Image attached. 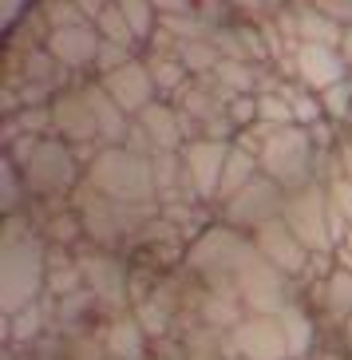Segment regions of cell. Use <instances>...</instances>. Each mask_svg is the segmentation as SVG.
I'll use <instances>...</instances> for the list:
<instances>
[{
  "instance_id": "cell-21",
  "label": "cell",
  "mask_w": 352,
  "mask_h": 360,
  "mask_svg": "<svg viewBox=\"0 0 352 360\" xmlns=\"http://www.w3.org/2000/svg\"><path fill=\"white\" fill-rule=\"evenodd\" d=\"M75 289H84V274L75 262V250H52L48 245V281H44V297H67Z\"/></svg>"
},
{
  "instance_id": "cell-29",
  "label": "cell",
  "mask_w": 352,
  "mask_h": 360,
  "mask_svg": "<svg viewBox=\"0 0 352 360\" xmlns=\"http://www.w3.org/2000/svg\"><path fill=\"white\" fill-rule=\"evenodd\" d=\"M257 123H266L269 131L278 127H293V107L278 96V91H257Z\"/></svg>"
},
{
  "instance_id": "cell-19",
  "label": "cell",
  "mask_w": 352,
  "mask_h": 360,
  "mask_svg": "<svg viewBox=\"0 0 352 360\" xmlns=\"http://www.w3.org/2000/svg\"><path fill=\"white\" fill-rule=\"evenodd\" d=\"M281 328H285L289 340V360H313V352L320 349V325L309 301H293L281 313Z\"/></svg>"
},
{
  "instance_id": "cell-31",
  "label": "cell",
  "mask_w": 352,
  "mask_h": 360,
  "mask_svg": "<svg viewBox=\"0 0 352 360\" xmlns=\"http://www.w3.org/2000/svg\"><path fill=\"white\" fill-rule=\"evenodd\" d=\"M131 60H139V52H131V48H123V44H111V40H99V56H96V68H91V75H111L119 72V68H127Z\"/></svg>"
},
{
  "instance_id": "cell-35",
  "label": "cell",
  "mask_w": 352,
  "mask_h": 360,
  "mask_svg": "<svg viewBox=\"0 0 352 360\" xmlns=\"http://www.w3.org/2000/svg\"><path fill=\"white\" fill-rule=\"evenodd\" d=\"M32 4H36V0H0V28L8 32L12 24L20 20V16L32 8Z\"/></svg>"
},
{
  "instance_id": "cell-4",
  "label": "cell",
  "mask_w": 352,
  "mask_h": 360,
  "mask_svg": "<svg viewBox=\"0 0 352 360\" xmlns=\"http://www.w3.org/2000/svg\"><path fill=\"white\" fill-rule=\"evenodd\" d=\"M84 182H91L99 194L115 202H131V206H150L159 202L155 194V174H150V159L135 155L127 147H99L96 159L84 167Z\"/></svg>"
},
{
  "instance_id": "cell-42",
  "label": "cell",
  "mask_w": 352,
  "mask_h": 360,
  "mask_svg": "<svg viewBox=\"0 0 352 360\" xmlns=\"http://www.w3.org/2000/svg\"><path fill=\"white\" fill-rule=\"evenodd\" d=\"M337 265L352 269V230H348V242H344V245H337Z\"/></svg>"
},
{
  "instance_id": "cell-14",
  "label": "cell",
  "mask_w": 352,
  "mask_h": 360,
  "mask_svg": "<svg viewBox=\"0 0 352 360\" xmlns=\"http://www.w3.org/2000/svg\"><path fill=\"white\" fill-rule=\"evenodd\" d=\"M99 84L107 87V96L115 99L123 111H127L131 119L139 115L143 107H150L155 99H159V91H155V79H150V72H147V60H131L127 68H119V72H111V75H99Z\"/></svg>"
},
{
  "instance_id": "cell-8",
  "label": "cell",
  "mask_w": 352,
  "mask_h": 360,
  "mask_svg": "<svg viewBox=\"0 0 352 360\" xmlns=\"http://www.w3.org/2000/svg\"><path fill=\"white\" fill-rule=\"evenodd\" d=\"M214 210H218V222L234 226V230H242V233H254L266 222L281 218V210H285V191H281L269 174H257L249 186H242L234 198L218 202Z\"/></svg>"
},
{
  "instance_id": "cell-3",
  "label": "cell",
  "mask_w": 352,
  "mask_h": 360,
  "mask_svg": "<svg viewBox=\"0 0 352 360\" xmlns=\"http://www.w3.org/2000/svg\"><path fill=\"white\" fill-rule=\"evenodd\" d=\"M4 155L20 167L32 202L72 198L75 186L84 182V162H79L75 147H67L56 135H24L12 147H4Z\"/></svg>"
},
{
  "instance_id": "cell-17",
  "label": "cell",
  "mask_w": 352,
  "mask_h": 360,
  "mask_svg": "<svg viewBox=\"0 0 352 360\" xmlns=\"http://www.w3.org/2000/svg\"><path fill=\"white\" fill-rule=\"evenodd\" d=\"M99 337H103L107 360H150V337L143 333L135 313L107 317L103 325H99Z\"/></svg>"
},
{
  "instance_id": "cell-38",
  "label": "cell",
  "mask_w": 352,
  "mask_h": 360,
  "mask_svg": "<svg viewBox=\"0 0 352 360\" xmlns=\"http://www.w3.org/2000/svg\"><path fill=\"white\" fill-rule=\"evenodd\" d=\"M337 155H341L344 174L352 179V127H348V131H341V139H337Z\"/></svg>"
},
{
  "instance_id": "cell-9",
  "label": "cell",
  "mask_w": 352,
  "mask_h": 360,
  "mask_svg": "<svg viewBox=\"0 0 352 360\" xmlns=\"http://www.w3.org/2000/svg\"><path fill=\"white\" fill-rule=\"evenodd\" d=\"M230 147L234 143H226V139H190L178 150L186 182L198 194V202H206V206H218V191H222V170H226V159H230Z\"/></svg>"
},
{
  "instance_id": "cell-30",
  "label": "cell",
  "mask_w": 352,
  "mask_h": 360,
  "mask_svg": "<svg viewBox=\"0 0 352 360\" xmlns=\"http://www.w3.org/2000/svg\"><path fill=\"white\" fill-rule=\"evenodd\" d=\"M12 119V127L20 135H56V123H52V103L44 107H20L16 115H4Z\"/></svg>"
},
{
  "instance_id": "cell-39",
  "label": "cell",
  "mask_w": 352,
  "mask_h": 360,
  "mask_svg": "<svg viewBox=\"0 0 352 360\" xmlns=\"http://www.w3.org/2000/svg\"><path fill=\"white\" fill-rule=\"evenodd\" d=\"M194 4H198V0H155L159 16H174V12H194Z\"/></svg>"
},
{
  "instance_id": "cell-43",
  "label": "cell",
  "mask_w": 352,
  "mask_h": 360,
  "mask_svg": "<svg viewBox=\"0 0 352 360\" xmlns=\"http://www.w3.org/2000/svg\"><path fill=\"white\" fill-rule=\"evenodd\" d=\"M285 4H289V8H309L313 0H285Z\"/></svg>"
},
{
  "instance_id": "cell-44",
  "label": "cell",
  "mask_w": 352,
  "mask_h": 360,
  "mask_svg": "<svg viewBox=\"0 0 352 360\" xmlns=\"http://www.w3.org/2000/svg\"><path fill=\"white\" fill-rule=\"evenodd\" d=\"M222 360H242V356H222Z\"/></svg>"
},
{
  "instance_id": "cell-1",
  "label": "cell",
  "mask_w": 352,
  "mask_h": 360,
  "mask_svg": "<svg viewBox=\"0 0 352 360\" xmlns=\"http://www.w3.org/2000/svg\"><path fill=\"white\" fill-rule=\"evenodd\" d=\"M48 281V242L28 210L0 218V317L44 301Z\"/></svg>"
},
{
  "instance_id": "cell-20",
  "label": "cell",
  "mask_w": 352,
  "mask_h": 360,
  "mask_svg": "<svg viewBox=\"0 0 352 360\" xmlns=\"http://www.w3.org/2000/svg\"><path fill=\"white\" fill-rule=\"evenodd\" d=\"M143 60H147V72H150V79H155L159 99H174L182 87L194 79L174 48H155V44H147V48H143Z\"/></svg>"
},
{
  "instance_id": "cell-13",
  "label": "cell",
  "mask_w": 352,
  "mask_h": 360,
  "mask_svg": "<svg viewBox=\"0 0 352 360\" xmlns=\"http://www.w3.org/2000/svg\"><path fill=\"white\" fill-rule=\"evenodd\" d=\"M56 56V64L67 68L72 75H91L99 56V32L96 24H72V28H56L44 44Z\"/></svg>"
},
{
  "instance_id": "cell-28",
  "label": "cell",
  "mask_w": 352,
  "mask_h": 360,
  "mask_svg": "<svg viewBox=\"0 0 352 360\" xmlns=\"http://www.w3.org/2000/svg\"><path fill=\"white\" fill-rule=\"evenodd\" d=\"M320 107H325V119H329L337 131H348L352 127V75L341 79L337 87L320 91Z\"/></svg>"
},
{
  "instance_id": "cell-5",
  "label": "cell",
  "mask_w": 352,
  "mask_h": 360,
  "mask_svg": "<svg viewBox=\"0 0 352 360\" xmlns=\"http://www.w3.org/2000/svg\"><path fill=\"white\" fill-rule=\"evenodd\" d=\"M257 162H261V174H269L285 194L317 182V174H313V167H317V143H313L309 127H297V123L269 131Z\"/></svg>"
},
{
  "instance_id": "cell-33",
  "label": "cell",
  "mask_w": 352,
  "mask_h": 360,
  "mask_svg": "<svg viewBox=\"0 0 352 360\" xmlns=\"http://www.w3.org/2000/svg\"><path fill=\"white\" fill-rule=\"evenodd\" d=\"M230 119L237 131H246L257 123V96H234L230 99Z\"/></svg>"
},
{
  "instance_id": "cell-32",
  "label": "cell",
  "mask_w": 352,
  "mask_h": 360,
  "mask_svg": "<svg viewBox=\"0 0 352 360\" xmlns=\"http://www.w3.org/2000/svg\"><path fill=\"white\" fill-rule=\"evenodd\" d=\"M36 8L44 12V20L56 28H72V24H87L84 16H79V8H75V0H36Z\"/></svg>"
},
{
  "instance_id": "cell-15",
  "label": "cell",
  "mask_w": 352,
  "mask_h": 360,
  "mask_svg": "<svg viewBox=\"0 0 352 360\" xmlns=\"http://www.w3.org/2000/svg\"><path fill=\"white\" fill-rule=\"evenodd\" d=\"M293 68H297V84H305L317 96L352 75L344 68L341 52L337 48H325V44H301L297 52H293Z\"/></svg>"
},
{
  "instance_id": "cell-26",
  "label": "cell",
  "mask_w": 352,
  "mask_h": 360,
  "mask_svg": "<svg viewBox=\"0 0 352 360\" xmlns=\"http://www.w3.org/2000/svg\"><path fill=\"white\" fill-rule=\"evenodd\" d=\"M115 8L127 16V24L135 28L139 44L147 48L155 40V32H159V8H155V0H115Z\"/></svg>"
},
{
  "instance_id": "cell-24",
  "label": "cell",
  "mask_w": 352,
  "mask_h": 360,
  "mask_svg": "<svg viewBox=\"0 0 352 360\" xmlns=\"http://www.w3.org/2000/svg\"><path fill=\"white\" fill-rule=\"evenodd\" d=\"M297 24H301V44H325V48H337L344 36V24H337L332 16L309 4V8H297Z\"/></svg>"
},
{
  "instance_id": "cell-40",
  "label": "cell",
  "mask_w": 352,
  "mask_h": 360,
  "mask_svg": "<svg viewBox=\"0 0 352 360\" xmlns=\"http://www.w3.org/2000/svg\"><path fill=\"white\" fill-rule=\"evenodd\" d=\"M329 345H337V349H341V352H344V356H348V360H352V317H348V321H344V325H341V333H337V337H332V340H329Z\"/></svg>"
},
{
  "instance_id": "cell-10",
  "label": "cell",
  "mask_w": 352,
  "mask_h": 360,
  "mask_svg": "<svg viewBox=\"0 0 352 360\" xmlns=\"http://www.w3.org/2000/svg\"><path fill=\"white\" fill-rule=\"evenodd\" d=\"M222 356H242V360H289V340L281 317H261L246 313V321L226 337Z\"/></svg>"
},
{
  "instance_id": "cell-25",
  "label": "cell",
  "mask_w": 352,
  "mask_h": 360,
  "mask_svg": "<svg viewBox=\"0 0 352 360\" xmlns=\"http://www.w3.org/2000/svg\"><path fill=\"white\" fill-rule=\"evenodd\" d=\"M28 186H24V174L20 167L8 159V155H0V218L4 214H20L28 210Z\"/></svg>"
},
{
  "instance_id": "cell-37",
  "label": "cell",
  "mask_w": 352,
  "mask_h": 360,
  "mask_svg": "<svg viewBox=\"0 0 352 360\" xmlns=\"http://www.w3.org/2000/svg\"><path fill=\"white\" fill-rule=\"evenodd\" d=\"M107 4H111V0H75V8H79V16H84L87 24H96Z\"/></svg>"
},
{
  "instance_id": "cell-23",
  "label": "cell",
  "mask_w": 352,
  "mask_h": 360,
  "mask_svg": "<svg viewBox=\"0 0 352 360\" xmlns=\"http://www.w3.org/2000/svg\"><path fill=\"white\" fill-rule=\"evenodd\" d=\"M257 174H261V162H257V155L234 143V147H230V159H226V170H222V191H218V202L234 198V194L242 191V186H249Z\"/></svg>"
},
{
  "instance_id": "cell-12",
  "label": "cell",
  "mask_w": 352,
  "mask_h": 360,
  "mask_svg": "<svg viewBox=\"0 0 352 360\" xmlns=\"http://www.w3.org/2000/svg\"><path fill=\"white\" fill-rule=\"evenodd\" d=\"M254 238V245H257V254L266 257L273 269H281L285 277H293V281H301L305 277V269H309V262H313V254L301 245V238L293 230H289L281 218H273V222H266L261 230H254L249 233Z\"/></svg>"
},
{
  "instance_id": "cell-7",
  "label": "cell",
  "mask_w": 352,
  "mask_h": 360,
  "mask_svg": "<svg viewBox=\"0 0 352 360\" xmlns=\"http://www.w3.org/2000/svg\"><path fill=\"white\" fill-rule=\"evenodd\" d=\"M281 222L297 233L301 245H305L309 254H337L332 226H329V198H325V186H320V182H309V186L285 194Z\"/></svg>"
},
{
  "instance_id": "cell-18",
  "label": "cell",
  "mask_w": 352,
  "mask_h": 360,
  "mask_svg": "<svg viewBox=\"0 0 352 360\" xmlns=\"http://www.w3.org/2000/svg\"><path fill=\"white\" fill-rule=\"evenodd\" d=\"M143 131L150 135V143L159 150H182L186 147V131H182V119H178V107L171 99H155L150 107H143L135 115Z\"/></svg>"
},
{
  "instance_id": "cell-6",
  "label": "cell",
  "mask_w": 352,
  "mask_h": 360,
  "mask_svg": "<svg viewBox=\"0 0 352 360\" xmlns=\"http://www.w3.org/2000/svg\"><path fill=\"white\" fill-rule=\"evenodd\" d=\"M84 285L96 293L103 317H119L131 313V257L115 254V250H99V245H79L75 250Z\"/></svg>"
},
{
  "instance_id": "cell-27",
  "label": "cell",
  "mask_w": 352,
  "mask_h": 360,
  "mask_svg": "<svg viewBox=\"0 0 352 360\" xmlns=\"http://www.w3.org/2000/svg\"><path fill=\"white\" fill-rule=\"evenodd\" d=\"M96 32H99V40H111V44H123V48H131V52H139L143 56V44H139V36H135V28L127 24V16L115 8V0L103 8V16L96 20Z\"/></svg>"
},
{
  "instance_id": "cell-36",
  "label": "cell",
  "mask_w": 352,
  "mask_h": 360,
  "mask_svg": "<svg viewBox=\"0 0 352 360\" xmlns=\"http://www.w3.org/2000/svg\"><path fill=\"white\" fill-rule=\"evenodd\" d=\"M313 4H317L325 16H332L337 24H344V28L352 24V0H313Z\"/></svg>"
},
{
  "instance_id": "cell-2",
  "label": "cell",
  "mask_w": 352,
  "mask_h": 360,
  "mask_svg": "<svg viewBox=\"0 0 352 360\" xmlns=\"http://www.w3.org/2000/svg\"><path fill=\"white\" fill-rule=\"evenodd\" d=\"M72 210L79 214L84 222V238L87 245H99V250H115V254H135L143 230H147L155 218H159V202L150 206H131V202H115L99 194L91 182H79L72 194Z\"/></svg>"
},
{
  "instance_id": "cell-22",
  "label": "cell",
  "mask_w": 352,
  "mask_h": 360,
  "mask_svg": "<svg viewBox=\"0 0 352 360\" xmlns=\"http://www.w3.org/2000/svg\"><path fill=\"white\" fill-rule=\"evenodd\" d=\"M48 328H52V321H48V305L36 301V305H28V309H20V313L4 317V345H32V340H40Z\"/></svg>"
},
{
  "instance_id": "cell-16",
  "label": "cell",
  "mask_w": 352,
  "mask_h": 360,
  "mask_svg": "<svg viewBox=\"0 0 352 360\" xmlns=\"http://www.w3.org/2000/svg\"><path fill=\"white\" fill-rule=\"evenodd\" d=\"M84 96L96 111V127H99V147H123L131 135V115L115 99L107 96V87L99 84L96 75H84Z\"/></svg>"
},
{
  "instance_id": "cell-34",
  "label": "cell",
  "mask_w": 352,
  "mask_h": 360,
  "mask_svg": "<svg viewBox=\"0 0 352 360\" xmlns=\"http://www.w3.org/2000/svg\"><path fill=\"white\" fill-rule=\"evenodd\" d=\"M230 4V12H234V20H254L261 24L269 16V4L266 0H226Z\"/></svg>"
},
{
  "instance_id": "cell-41",
  "label": "cell",
  "mask_w": 352,
  "mask_h": 360,
  "mask_svg": "<svg viewBox=\"0 0 352 360\" xmlns=\"http://www.w3.org/2000/svg\"><path fill=\"white\" fill-rule=\"evenodd\" d=\"M337 52H341V60H344V68L352 72V24L344 28V36H341V44H337Z\"/></svg>"
},
{
  "instance_id": "cell-11",
  "label": "cell",
  "mask_w": 352,
  "mask_h": 360,
  "mask_svg": "<svg viewBox=\"0 0 352 360\" xmlns=\"http://www.w3.org/2000/svg\"><path fill=\"white\" fill-rule=\"evenodd\" d=\"M52 123L56 139H64L67 147H99V127H96V111L84 96V75H75V84L64 87L52 99Z\"/></svg>"
}]
</instances>
